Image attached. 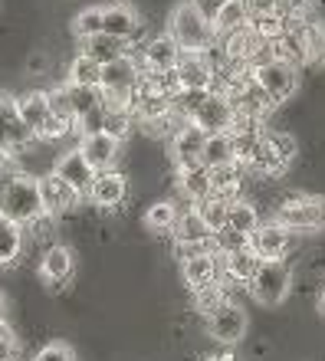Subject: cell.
I'll list each match as a JSON object with an SVG mask.
<instances>
[{
  "label": "cell",
  "instance_id": "8992f818",
  "mask_svg": "<svg viewBox=\"0 0 325 361\" xmlns=\"http://www.w3.org/2000/svg\"><path fill=\"white\" fill-rule=\"evenodd\" d=\"M276 224L293 233H316L325 227V197H293L286 204H279L276 210Z\"/></svg>",
  "mask_w": 325,
  "mask_h": 361
},
{
  "label": "cell",
  "instance_id": "5b68a950",
  "mask_svg": "<svg viewBox=\"0 0 325 361\" xmlns=\"http://www.w3.org/2000/svg\"><path fill=\"white\" fill-rule=\"evenodd\" d=\"M289 286H293V269L283 259H266V263H259L257 276L247 289L259 305H279L289 295Z\"/></svg>",
  "mask_w": 325,
  "mask_h": 361
},
{
  "label": "cell",
  "instance_id": "484cf974",
  "mask_svg": "<svg viewBox=\"0 0 325 361\" xmlns=\"http://www.w3.org/2000/svg\"><path fill=\"white\" fill-rule=\"evenodd\" d=\"M237 161V152H233V138L230 132L223 135H207V142H204V152H201V164L207 171L214 168H223V164H233Z\"/></svg>",
  "mask_w": 325,
  "mask_h": 361
},
{
  "label": "cell",
  "instance_id": "3957f363",
  "mask_svg": "<svg viewBox=\"0 0 325 361\" xmlns=\"http://www.w3.org/2000/svg\"><path fill=\"white\" fill-rule=\"evenodd\" d=\"M17 109H20V118H23V125H27L30 132H33V138L56 142V138H63V135L73 132L69 125H63L59 118H53V112H49V95L39 92V89L20 95V99H17Z\"/></svg>",
  "mask_w": 325,
  "mask_h": 361
},
{
  "label": "cell",
  "instance_id": "83f0119b",
  "mask_svg": "<svg viewBox=\"0 0 325 361\" xmlns=\"http://www.w3.org/2000/svg\"><path fill=\"white\" fill-rule=\"evenodd\" d=\"M23 253V227L0 217V267H13Z\"/></svg>",
  "mask_w": 325,
  "mask_h": 361
},
{
  "label": "cell",
  "instance_id": "44dd1931",
  "mask_svg": "<svg viewBox=\"0 0 325 361\" xmlns=\"http://www.w3.org/2000/svg\"><path fill=\"white\" fill-rule=\"evenodd\" d=\"M259 263H263V259H259L250 247L237 250V253H227V257H220V269H223V276H227V283H237V286L253 283Z\"/></svg>",
  "mask_w": 325,
  "mask_h": 361
},
{
  "label": "cell",
  "instance_id": "8fae6325",
  "mask_svg": "<svg viewBox=\"0 0 325 361\" xmlns=\"http://www.w3.org/2000/svg\"><path fill=\"white\" fill-rule=\"evenodd\" d=\"M39 184V200H43V214L47 217H63V214H69V210L79 204V190H73L63 178H56V174L49 171L43 174V178H37Z\"/></svg>",
  "mask_w": 325,
  "mask_h": 361
},
{
  "label": "cell",
  "instance_id": "4fadbf2b",
  "mask_svg": "<svg viewBox=\"0 0 325 361\" xmlns=\"http://www.w3.org/2000/svg\"><path fill=\"white\" fill-rule=\"evenodd\" d=\"M178 59H181V47H178L168 33H161V37H154L145 43L142 69L152 73V76H171L174 69H178Z\"/></svg>",
  "mask_w": 325,
  "mask_h": 361
},
{
  "label": "cell",
  "instance_id": "5bb4252c",
  "mask_svg": "<svg viewBox=\"0 0 325 361\" xmlns=\"http://www.w3.org/2000/svg\"><path fill=\"white\" fill-rule=\"evenodd\" d=\"M118 148H122V142L106 132H92V135H82V138H79V154L86 158V164L96 174L112 171L115 158H118Z\"/></svg>",
  "mask_w": 325,
  "mask_h": 361
},
{
  "label": "cell",
  "instance_id": "d6a6232c",
  "mask_svg": "<svg viewBox=\"0 0 325 361\" xmlns=\"http://www.w3.org/2000/svg\"><path fill=\"white\" fill-rule=\"evenodd\" d=\"M73 33H76L79 39L99 37V33H102V7H86V10H79L76 20H73Z\"/></svg>",
  "mask_w": 325,
  "mask_h": 361
},
{
  "label": "cell",
  "instance_id": "f35d334b",
  "mask_svg": "<svg viewBox=\"0 0 325 361\" xmlns=\"http://www.w3.org/2000/svg\"><path fill=\"white\" fill-rule=\"evenodd\" d=\"M243 7H247L250 20H253V17H266V13H276V10H279V0H243Z\"/></svg>",
  "mask_w": 325,
  "mask_h": 361
},
{
  "label": "cell",
  "instance_id": "ab89813d",
  "mask_svg": "<svg viewBox=\"0 0 325 361\" xmlns=\"http://www.w3.org/2000/svg\"><path fill=\"white\" fill-rule=\"evenodd\" d=\"M309 4H312V0H279V10H283L286 17H289V13H296V17H299V13H306V10H309Z\"/></svg>",
  "mask_w": 325,
  "mask_h": 361
},
{
  "label": "cell",
  "instance_id": "74e56055",
  "mask_svg": "<svg viewBox=\"0 0 325 361\" xmlns=\"http://www.w3.org/2000/svg\"><path fill=\"white\" fill-rule=\"evenodd\" d=\"M17 355H20V345L13 338V332L7 325H0V361H17Z\"/></svg>",
  "mask_w": 325,
  "mask_h": 361
},
{
  "label": "cell",
  "instance_id": "836d02e7",
  "mask_svg": "<svg viewBox=\"0 0 325 361\" xmlns=\"http://www.w3.org/2000/svg\"><path fill=\"white\" fill-rule=\"evenodd\" d=\"M47 95H49V112H53V118H59V122L69 125V128H76V112H73V105H69L66 86L49 89Z\"/></svg>",
  "mask_w": 325,
  "mask_h": 361
},
{
  "label": "cell",
  "instance_id": "ee69618b",
  "mask_svg": "<svg viewBox=\"0 0 325 361\" xmlns=\"http://www.w3.org/2000/svg\"><path fill=\"white\" fill-rule=\"evenodd\" d=\"M0 164H4V154H0Z\"/></svg>",
  "mask_w": 325,
  "mask_h": 361
},
{
  "label": "cell",
  "instance_id": "d590c367",
  "mask_svg": "<svg viewBox=\"0 0 325 361\" xmlns=\"http://www.w3.org/2000/svg\"><path fill=\"white\" fill-rule=\"evenodd\" d=\"M128 128H132V112H109L106 125H102V132L112 135V138H118V142L128 135Z\"/></svg>",
  "mask_w": 325,
  "mask_h": 361
},
{
  "label": "cell",
  "instance_id": "cb8c5ba5",
  "mask_svg": "<svg viewBox=\"0 0 325 361\" xmlns=\"http://www.w3.org/2000/svg\"><path fill=\"white\" fill-rule=\"evenodd\" d=\"M178 188L188 200L201 204L204 197H211V171L204 164H191V168H178Z\"/></svg>",
  "mask_w": 325,
  "mask_h": 361
},
{
  "label": "cell",
  "instance_id": "277c9868",
  "mask_svg": "<svg viewBox=\"0 0 325 361\" xmlns=\"http://www.w3.org/2000/svg\"><path fill=\"white\" fill-rule=\"evenodd\" d=\"M250 76L257 79V86L269 95V102L273 105L286 102L299 86V69L289 66V63H283V59H273V56L263 59V63H257V66L250 69Z\"/></svg>",
  "mask_w": 325,
  "mask_h": 361
},
{
  "label": "cell",
  "instance_id": "52a82bcc",
  "mask_svg": "<svg viewBox=\"0 0 325 361\" xmlns=\"http://www.w3.org/2000/svg\"><path fill=\"white\" fill-rule=\"evenodd\" d=\"M171 79L178 92H214L217 66L207 59V53H181Z\"/></svg>",
  "mask_w": 325,
  "mask_h": 361
},
{
  "label": "cell",
  "instance_id": "9a60e30c",
  "mask_svg": "<svg viewBox=\"0 0 325 361\" xmlns=\"http://www.w3.org/2000/svg\"><path fill=\"white\" fill-rule=\"evenodd\" d=\"M250 250L257 253L263 263L266 259H283L289 250V230L276 220H269V224H259L253 233H250Z\"/></svg>",
  "mask_w": 325,
  "mask_h": 361
},
{
  "label": "cell",
  "instance_id": "603a6c76",
  "mask_svg": "<svg viewBox=\"0 0 325 361\" xmlns=\"http://www.w3.org/2000/svg\"><path fill=\"white\" fill-rule=\"evenodd\" d=\"M214 33L217 37H230V33H240V30L250 27V13L243 7V0H223L217 10H214Z\"/></svg>",
  "mask_w": 325,
  "mask_h": 361
},
{
  "label": "cell",
  "instance_id": "b9f144b4",
  "mask_svg": "<svg viewBox=\"0 0 325 361\" xmlns=\"http://www.w3.org/2000/svg\"><path fill=\"white\" fill-rule=\"evenodd\" d=\"M207 361H233L230 355H217V358H207Z\"/></svg>",
  "mask_w": 325,
  "mask_h": 361
},
{
  "label": "cell",
  "instance_id": "ba28073f",
  "mask_svg": "<svg viewBox=\"0 0 325 361\" xmlns=\"http://www.w3.org/2000/svg\"><path fill=\"white\" fill-rule=\"evenodd\" d=\"M30 142H33V132H30L27 125H23V118H20L17 99L0 92V154L10 158V154L23 152Z\"/></svg>",
  "mask_w": 325,
  "mask_h": 361
},
{
  "label": "cell",
  "instance_id": "ffe728a7",
  "mask_svg": "<svg viewBox=\"0 0 325 361\" xmlns=\"http://www.w3.org/2000/svg\"><path fill=\"white\" fill-rule=\"evenodd\" d=\"M138 27H142V20H138V13L128 4H109V7H102V33L106 37L128 43L138 33Z\"/></svg>",
  "mask_w": 325,
  "mask_h": 361
},
{
  "label": "cell",
  "instance_id": "4316f807",
  "mask_svg": "<svg viewBox=\"0 0 325 361\" xmlns=\"http://www.w3.org/2000/svg\"><path fill=\"white\" fill-rule=\"evenodd\" d=\"M240 188H243V168L237 161L223 164V168H214L211 171V194L223 200H237Z\"/></svg>",
  "mask_w": 325,
  "mask_h": 361
},
{
  "label": "cell",
  "instance_id": "ac0fdd59",
  "mask_svg": "<svg viewBox=\"0 0 325 361\" xmlns=\"http://www.w3.org/2000/svg\"><path fill=\"white\" fill-rule=\"evenodd\" d=\"M125 194H128V180H125V174H118L112 168V171H99L96 178H92V188H89L86 197L92 200L96 207L112 210L125 200Z\"/></svg>",
  "mask_w": 325,
  "mask_h": 361
},
{
  "label": "cell",
  "instance_id": "f546056e",
  "mask_svg": "<svg viewBox=\"0 0 325 361\" xmlns=\"http://www.w3.org/2000/svg\"><path fill=\"white\" fill-rule=\"evenodd\" d=\"M69 82H73V86H92V89H99V82H102V66H99L92 56L79 53V56L69 63Z\"/></svg>",
  "mask_w": 325,
  "mask_h": 361
},
{
  "label": "cell",
  "instance_id": "2e32d148",
  "mask_svg": "<svg viewBox=\"0 0 325 361\" xmlns=\"http://www.w3.org/2000/svg\"><path fill=\"white\" fill-rule=\"evenodd\" d=\"M204 142L207 135L197 128L194 122H181L178 132L171 138V158L178 168H191V164H201V152H204Z\"/></svg>",
  "mask_w": 325,
  "mask_h": 361
},
{
  "label": "cell",
  "instance_id": "d4e9b609",
  "mask_svg": "<svg viewBox=\"0 0 325 361\" xmlns=\"http://www.w3.org/2000/svg\"><path fill=\"white\" fill-rule=\"evenodd\" d=\"M82 53L96 59L99 66H109V63H115V59L128 56V43H125V39H115V37L99 33V37L82 39Z\"/></svg>",
  "mask_w": 325,
  "mask_h": 361
},
{
  "label": "cell",
  "instance_id": "d6986e66",
  "mask_svg": "<svg viewBox=\"0 0 325 361\" xmlns=\"http://www.w3.org/2000/svg\"><path fill=\"white\" fill-rule=\"evenodd\" d=\"M53 174L56 178H63L73 190H79V194H89V188H92V178H96V171L86 164V158L79 154V148H73V152L59 154L56 168H53Z\"/></svg>",
  "mask_w": 325,
  "mask_h": 361
},
{
  "label": "cell",
  "instance_id": "7a4b0ae2",
  "mask_svg": "<svg viewBox=\"0 0 325 361\" xmlns=\"http://www.w3.org/2000/svg\"><path fill=\"white\" fill-rule=\"evenodd\" d=\"M0 217L13 220L17 227H27V224H37V220L47 217L37 178L13 174V178L0 180Z\"/></svg>",
  "mask_w": 325,
  "mask_h": 361
},
{
  "label": "cell",
  "instance_id": "e0dca14e",
  "mask_svg": "<svg viewBox=\"0 0 325 361\" xmlns=\"http://www.w3.org/2000/svg\"><path fill=\"white\" fill-rule=\"evenodd\" d=\"M171 233H174V243L181 250H204L207 243H211V230H207V224L201 220V214L197 210H184V214H178V220H174V227H171Z\"/></svg>",
  "mask_w": 325,
  "mask_h": 361
},
{
  "label": "cell",
  "instance_id": "f1b7e54d",
  "mask_svg": "<svg viewBox=\"0 0 325 361\" xmlns=\"http://www.w3.org/2000/svg\"><path fill=\"white\" fill-rule=\"evenodd\" d=\"M259 227V210L250 204V200H230V210H227V230H237L243 237H250L253 230Z\"/></svg>",
  "mask_w": 325,
  "mask_h": 361
},
{
  "label": "cell",
  "instance_id": "4dcf8cb0",
  "mask_svg": "<svg viewBox=\"0 0 325 361\" xmlns=\"http://www.w3.org/2000/svg\"><path fill=\"white\" fill-rule=\"evenodd\" d=\"M194 210L201 214V220L207 224V230L211 233H220V230L227 227V210H230V200H223V197H204L201 204H194Z\"/></svg>",
  "mask_w": 325,
  "mask_h": 361
},
{
  "label": "cell",
  "instance_id": "6da1fadb",
  "mask_svg": "<svg viewBox=\"0 0 325 361\" xmlns=\"http://www.w3.org/2000/svg\"><path fill=\"white\" fill-rule=\"evenodd\" d=\"M168 37L181 47V53H207V49L217 43L211 17L201 10L197 0H181V4L171 10Z\"/></svg>",
  "mask_w": 325,
  "mask_h": 361
},
{
  "label": "cell",
  "instance_id": "30bf717a",
  "mask_svg": "<svg viewBox=\"0 0 325 361\" xmlns=\"http://www.w3.org/2000/svg\"><path fill=\"white\" fill-rule=\"evenodd\" d=\"M181 276L191 293H201L207 286H217L220 283V257L207 247L191 250V253L181 259Z\"/></svg>",
  "mask_w": 325,
  "mask_h": 361
},
{
  "label": "cell",
  "instance_id": "1f68e13d",
  "mask_svg": "<svg viewBox=\"0 0 325 361\" xmlns=\"http://www.w3.org/2000/svg\"><path fill=\"white\" fill-rule=\"evenodd\" d=\"M174 220H178V207L171 200H158V204H152L145 210V227L152 233H168L174 227Z\"/></svg>",
  "mask_w": 325,
  "mask_h": 361
},
{
  "label": "cell",
  "instance_id": "8d00e7d4",
  "mask_svg": "<svg viewBox=\"0 0 325 361\" xmlns=\"http://www.w3.org/2000/svg\"><path fill=\"white\" fill-rule=\"evenodd\" d=\"M33 361H76V355H73V348L66 342H49L33 355Z\"/></svg>",
  "mask_w": 325,
  "mask_h": 361
},
{
  "label": "cell",
  "instance_id": "7402d4cb",
  "mask_svg": "<svg viewBox=\"0 0 325 361\" xmlns=\"http://www.w3.org/2000/svg\"><path fill=\"white\" fill-rule=\"evenodd\" d=\"M39 276L47 279L49 286H63L73 276V250L56 243L43 253V263H39Z\"/></svg>",
  "mask_w": 325,
  "mask_h": 361
},
{
  "label": "cell",
  "instance_id": "60d3db41",
  "mask_svg": "<svg viewBox=\"0 0 325 361\" xmlns=\"http://www.w3.org/2000/svg\"><path fill=\"white\" fill-rule=\"evenodd\" d=\"M0 325H7V299L0 293Z\"/></svg>",
  "mask_w": 325,
  "mask_h": 361
},
{
  "label": "cell",
  "instance_id": "7bdbcfd3",
  "mask_svg": "<svg viewBox=\"0 0 325 361\" xmlns=\"http://www.w3.org/2000/svg\"><path fill=\"white\" fill-rule=\"evenodd\" d=\"M319 309L325 312V289H322V295H319Z\"/></svg>",
  "mask_w": 325,
  "mask_h": 361
},
{
  "label": "cell",
  "instance_id": "e575fe53",
  "mask_svg": "<svg viewBox=\"0 0 325 361\" xmlns=\"http://www.w3.org/2000/svg\"><path fill=\"white\" fill-rule=\"evenodd\" d=\"M223 302H230V299H227V289H223V283L207 286V289H201V293H194V305H197V312H204V315L217 312Z\"/></svg>",
  "mask_w": 325,
  "mask_h": 361
},
{
  "label": "cell",
  "instance_id": "9c48e42d",
  "mask_svg": "<svg viewBox=\"0 0 325 361\" xmlns=\"http://www.w3.org/2000/svg\"><path fill=\"white\" fill-rule=\"evenodd\" d=\"M191 122L197 125L204 135H223V132L233 128L237 112H233V102H230L223 92H211L201 102V109L191 115Z\"/></svg>",
  "mask_w": 325,
  "mask_h": 361
},
{
  "label": "cell",
  "instance_id": "7c38bea8",
  "mask_svg": "<svg viewBox=\"0 0 325 361\" xmlns=\"http://www.w3.org/2000/svg\"><path fill=\"white\" fill-rule=\"evenodd\" d=\"M207 332L223 345H237L247 335V312L237 302H223L217 312L207 315Z\"/></svg>",
  "mask_w": 325,
  "mask_h": 361
}]
</instances>
